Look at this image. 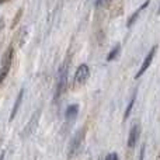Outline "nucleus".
<instances>
[{"label":"nucleus","mask_w":160,"mask_h":160,"mask_svg":"<svg viewBox=\"0 0 160 160\" xmlns=\"http://www.w3.org/2000/svg\"><path fill=\"white\" fill-rule=\"evenodd\" d=\"M105 160H118V155L117 153H108Z\"/></svg>","instance_id":"obj_13"},{"label":"nucleus","mask_w":160,"mask_h":160,"mask_svg":"<svg viewBox=\"0 0 160 160\" xmlns=\"http://www.w3.org/2000/svg\"><path fill=\"white\" fill-rule=\"evenodd\" d=\"M149 2H150V0H146V2H145V3H143V4H142V6H141V7H139V8H138V10H136V11H135V13H133V14H132V16H131V18H129V20H128V24H127V25H128V27H132V25H133V22H135V21H136V20H138V16H139V14H141V11H142V10H145V8H146V6H148V4H149Z\"/></svg>","instance_id":"obj_10"},{"label":"nucleus","mask_w":160,"mask_h":160,"mask_svg":"<svg viewBox=\"0 0 160 160\" xmlns=\"http://www.w3.org/2000/svg\"><path fill=\"white\" fill-rule=\"evenodd\" d=\"M78 114H79V105L78 104H70L69 107L66 108L65 117H66L68 121H73V119L78 117Z\"/></svg>","instance_id":"obj_9"},{"label":"nucleus","mask_w":160,"mask_h":160,"mask_svg":"<svg viewBox=\"0 0 160 160\" xmlns=\"http://www.w3.org/2000/svg\"><path fill=\"white\" fill-rule=\"evenodd\" d=\"M68 73H69V65L65 61L58 69V86H56V97H61L65 93L68 86Z\"/></svg>","instance_id":"obj_1"},{"label":"nucleus","mask_w":160,"mask_h":160,"mask_svg":"<svg viewBox=\"0 0 160 160\" xmlns=\"http://www.w3.org/2000/svg\"><path fill=\"white\" fill-rule=\"evenodd\" d=\"M0 160H4V152H3L2 155H0Z\"/></svg>","instance_id":"obj_16"},{"label":"nucleus","mask_w":160,"mask_h":160,"mask_svg":"<svg viewBox=\"0 0 160 160\" xmlns=\"http://www.w3.org/2000/svg\"><path fill=\"white\" fill-rule=\"evenodd\" d=\"M39 115H41V110H38L35 114L32 115V118L30 119V122L27 124V127L24 128V133L22 135H30L34 129H37V125H38V119H39Z\"/></svg>","instance_id":"obj_7"},{"label":"nucleus","mask_w":160,"mask_h":160,"mask_svg":"<svg viewBox=\"0 0 160 160\" xmlns=\"http://www.w3.org/2000/svg\"><path fill=\"white\" fill-rule=\"evenodd\" d=\"M119 51H121V45L119 44H117L115 47L111 49V52H110V55L107 56V61L110 62V61H112V59H115L117 56H118V53H119Z\"/></svg>","instance_id":"obj_11"},{"label":"nucleus","mask_w":160,"mask_h":160,"mask_svg":"<svg viewBox=\"0 0 160 160\" xmlns=\"http://www.w3.org/2000/svg\"><path fill=\"white\" fill-rule=\"evenodd\" d=\"M145 149H146V146H145V145H142V148H141V158H139V160H143V156H145Z\"/></svg>","instance_id":"obj_14"},{"label":"nucleus","mask_w":160,"mask_h":160,"mask_svg":"<svg viewBox=\"0 0 160 160\" xmlns=\"http://www.w3.org/2000/svg\"><path fill=\"white\" fill-rule=\"evenodd\" d=\"M139 135H141V128H139V125H136V124L132 125V128H131V131H129V136H128V146L129 148L135 146L139 139Z\"/></svg>","instance_id":"obj_6"},{"label":"nucleus","mask_w":160,"mask_h":160,"mask_svg":"<svg viewBox=\"0 0 160 160\" xmlns=\"http://www.w3.org/2000/svg\"><path fill=\"white\" fill-rule=\"evenodd\" d=\"M11 62H13V48H8L6 51V53L3 55V61H2V69H0V86L4 82V79L7 78V73L10 72L11 68Z\"/></svg>","instance_id":"obj_2"},{"label":"nucleus","mask_w":160,"mask_h":160,"mask_svg":"<svg viewBox=\"0 0 160 160\" xmlns=\"http://www.w3.org/2000/svg\"><path fill=\"white\" fill-rule=\"evenodd\" d=\"M22 96H24V88H21V90H20V93L17 94L16 102H14L13 110H11V112H10V118H8V119H10V122L16 118L17 112H18V108H20V105H21V102H22Z\"/></svg>","instance_id":"obj_8"},{"label":"nucleus","mask_w":160,"mask_h":160,"mask_svg":"<svg viewBox=\"0 0 160 160\" xmlns=\"http://www.w3.org/2000/svg\"><path fill=\"white\" fill-rule=\"evenodd\" d=\"M83 138H84V131L76 132V135L73 136V139L70 141V145H69V158H73L76 155V152L79 150L80 145H82Z\"/></svg>","instance_id":"obj_3"},{"label":"nucleus","mask_w":160,"mask_h":160,"mask_svg":"<svg viewBox=\"0 0 160 160\" xmlns=\"http://www.w3.org/2000/svg\"><path fill=\"white\" fill-rule=\"evenodd\" d=\"M135 101H136V94H133L132 98H131V101H129V104H128V107H127V110H125L124 118H128V117L131 115V112H132V108H133V105H135Z\"/></svg>","instance_id":"obj_12"},{"label":"nucleus","mask_w":160,"mask_h":160,"mask_svg":"<svg viewBox=\"0 0 160 160\" xmlns=\"http://www.w3.org/2000/svg\"><path fill=\"white\" fill-rule=\"evenodd\" d=\"M90 76V69L87 65H80L75 73V83L76 84H84Z\"/></svg>","instance_id":"obj_4"},{"label":"nucleus","mask_w":160,"mask_h":160,"mask_svg":"<svg viewBox=\"0 0 160 160\" xmlns=\"http://www.w3.org/2000/svg\"><path fill=\"white\" fill-rule=\"evenodd\" d=\"M3 2H4V0H0V3H3Z\"/></svg>","instance_id":"obj_17"},{"label":"nucleus","mask_w":160,"mask_h":160,"mask_svg":"<svg viewBox=\"0 0 160 160\" xmlns=\"http://www.w3.org/2000/svg\"><path fill=\"white\" fill-rule=\"evenodd\" d=\"M156 49H158V47H153L152 49L149 51V53L146 55V58H145V61H143V63H142V66H141V69H139V72L136 73V76L135 78L138 79V78H141L142 75H143L145 72H146L148 69H149V66H150V63H152V61H153V58H155V53H156Z\"/></svg>","instance_id":"obj_5"},{"label":"nucleus","mask_w":160,"mask_h":160,"mask_svg":"<svg viewBox=\"0 0 160 160\" xmlns=\"http://www.w3.org/2000/svg\"><path fill=\"white\" fill-rule=\"evenodd\" d=\"M110 0H98V4L100 6H102V4H105V3H108Z\"/></svg>","instance_id":"obj_15"}]
</instances>
